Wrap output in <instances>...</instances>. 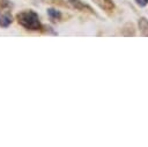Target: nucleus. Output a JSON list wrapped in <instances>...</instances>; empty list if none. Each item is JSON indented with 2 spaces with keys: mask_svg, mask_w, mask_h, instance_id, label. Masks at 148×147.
I'll list each match as a JSON object with an SVG mask.
<instances>
[{
  "mask_svg": "<svg viewBox=\"0 0 148 147\" xmlns=\"http://www.w3.org/2000/svg\"><path fill=\"white\" fill-rule=\"evenodd\" d=\"M69 3L74 7V8H76V9H79V10H82V12H84V10H87V12H90V13H92V9L88 6V5H84L82 1H80V0H69Z\"/></svg>",
  "mask_w": 148,
  "mask_h": 147,
  "instance_id": "3",
  "label": "nucleus"
},
{
  "mask_svg": "<svg viewBox=\"0 0 148 147\" xmlns=\"http://www.w3.org/2000/svg\"><path fill=\"white\" fill-rule=\"evenodd\" d=\"M10 22H12V16L8 15V14H6V15L0 17V25L1 27H7Z\"/></svg>",
  "mask_w": 148,
  "mask_h": 147,
  "instance_id": "6",
  "label": "nucleus"
},
{
  "mask_svg": "<svg viewBox=\"0 0 148 147\" xmlns=\"http://www.w3.org/2000/svg\"><path fill=\"white\" fill-rule=\"evenodd\" d=\"M135 2L140 6V7H145L148 5V0H135Z\"/></svg>",
  "mask_w": 148,
  "mask_h": 147,
  "instance_id": "7",
  "label": "nucleus"
},
{
  "mask_svg": "<svg viewBox=\"0 0 148 147\" xmlns=\"http://www.w3.org/2000/svg\"><path fill=\"white\" fill-rule=\"evenodd\" d=\"M47 14H49V16L51 17L52 21H57V20H59L60 16H61L60 12H58V10H56V9H49V10H47Z\"/></svg>",
  "mask_w": 148,
  "mask_h": 147,
  "instance_id": "5",
  "label": "nucleus"
},
{
  "mask_svg": "<svg viewBox=\"0 0 148 147\" xmlns=\"http://www.w3.org/2000/svg\"><path fill=\"white\" fill-rule=\"evenodd\" d=\"M8 5H9V3H8V1H7V0H0V9L6 8Z\"/></svg>",
  "mask_w": 148,
  "mask_h": 147,
  "instance_id": "8",
  "label": "nucleus"
},
{
  "mask_svg": "<svg viewBox=\"0 0 148 147\" xmlns=\"http://www.w3.org/2000/svg\"><path fill=\"white\" fill-rule=\"evenodd\" d=\"M139 29L142 36H148V20L145 17H141L139 20Z\"/></svg>",
  "mask_w": 148,
  "mask_h": 147,
  "instance_id": "4",
  "label": "nucleus"
},
{
  "mask_svg": "<svg viewBox=\"0 0 148 147\" xmlns=\"http://www.w3.org/2000/svg\"><path fill=\"white\" fill-rule=\"evenodd\" d=\"M95 1L99 7H102L108 13H111L114 8V5H113L112 0H95Z\"/></svg>",
  "mask_w": 148,
  "mask_h": 147,
  "instance_id": "2",
  "label": "nucleus"
},
{
  "mask_svg": "<svg viewBox=\"0 0 148 147\" xmlns=\"http://www.w3.org/2000/svg\"><path fill=\"white\" fill-rule=\"evenodd\" d=\"M17 21L18 23L29 30H38L40 29V23L38 20V15L32 10L21 12L17 14Z\"/></svg>",
  "mask_w": 148,
  "mask_h": 147,
  "instance_id": "1",
  "label": "nucleus"
}]
</instances>
